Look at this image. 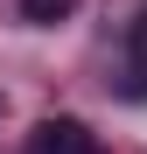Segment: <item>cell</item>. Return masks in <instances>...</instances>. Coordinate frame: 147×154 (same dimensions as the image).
Returning a JSON list of instances; mask_svg holds the SVG:
<instances>
[{
  "mask_svg": "<svg viewBox=\"0 0 147 154\" xmlns=\"http://www.w3.org/2000/svg\"><path fill=\"white\" fill-rule=\"evenodd\" d=\"M105 70H112L105 84H112L119 98H133V105L147 98V7H133V14L112 28V63H105Z\"/></svg>",
  "mask_w": 147,
  "mask_h": 154,
  "instance_id": "obj_1",
  "label": "cell"
},
{
  "mask_svg": "<svg viewBox=\"0 0 147 154\" xmlns=\"http://www.w3.org/2000/svg\"><path fill=\"white\" fill-rule=\"evenodd\" d=\"M21 154H98V140H91L84 119H35V133H28Z\"/></svg>",
  "mask_w": 147,
  "mask_h": 154,
  "instance_id": "obj_2",
  "label": "cell"
},
{
  "mask_svg": "<svg viewBox=\"0 0 147 154\" xmlns=\"http://www.w3.org/2000/svg\"><path fill=\"white\" fill-rule=\"evenodd\" d=\"M7 7H14L21 21H28V28H56V21H63L70 7H77V0H7Z\"/></svg>",
  "mask_w": 147,
  "mask_h": 154,
  "instance_id": "obj_3",
  "label": "cell"
}]
</instances>
